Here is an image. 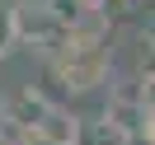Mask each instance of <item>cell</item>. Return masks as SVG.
<instances>
[{
	"label": "cell",
	"mask_w": 155,
	"mask_h": 145,
	"mask_svg": "<svg viewBox=\"0 0 155 145\" xmlns=\"http://www.w3.org/2000/svg\"><path fill=\"white\" fill-rule=\"evenodd\" d=\"M47 70L66 94H94L113 70L108 38H61L47 52Z\"/></svg>",
	"instance_id": "1"
},
{
	"label": "cell",
	"mask_w": 155,
	"mask_h": 145,
	"mask_svg": "<svg viewBox=\"0 0 155 145\" xmlns=\"http://www.w3.org/2000/svg\"><path fill=\"white\" fill-rule=\"evenodd\" d=\"M66 38L52 0H14V47H38L47 56L57 42Z\"/></svg>",
	"instance_id": "2"
},
{
	"label": "cell",
	"mask_w": 155,
	"mask_h": 145,
	"mask_svg": "<svg viewBox=\"0 0 155 145\" xmlns=\"http://www.w3.org/2000/svg\"><path fill=\"white\" fill-rule=\"evenodd\" d=\"M104 117L117 122L127 136H146L150 117H146V103H141V80H127V84L108 89V103H104Z\"/></svg>",
	"instance_id": "3"
},
{
	"label": "cell",
	"mask_w": 155,
	"mask_h": 145,
	"mask_svg": "<svg viewBox=\"0 0 155 145\" xmlns=\"http://www.w3.org/2000/svg\"><path fill=\"white\" fill-rule=\"evenodd\" d=\"M52 108V98L42 94V89H33V84H24L19 94H10L5 103H0V122L10 126V131H24V126H38V117Z\"/></svg>",
	"instance_id": "4"
},
{
	"label": "cell",
	"mask_w": 155,
	"mask_h": 145,
	"mask_svg": "<svg viewBox=\"0 0 155 145\" xmlns=\"http://www.w3.org/2000/svg\"><path fill=\"white\" fill-rule=\"evenodd\" d=\"M71 145H127V131L117 122H108L104 112H99V117H75Z\"/></svg>",
	"instance_id": "5"
},
{
	"label": "cell",
	"mask_w": 155,
	"mask_h": 145,
	"mask_svg": "<svg viewBox=\"0 0 155 145\" xmlns=\"http://www.w3.org/2000/svg\"><path fill=\"white\" fill-rule=\"evenodd\" d=\"M33 131H42L47 140H57V145H71V136H75V112H71V108H57V103H52L47 112L38 117V126H33Z\"/></svg>",
	"instance_id": "6"
},
{
	"label": "cell",
	"mask_w": 155,
	"mask_h": 145,
	"mask_svg": "<svg viewBox=\"0 0 155 145\" xmlns=\"http://www.w3.org/2000/svg\"><path fill=\"white\" fill-rule=\"evenodd\" d=\"M14 52V0H0V56Z\"/></svg>",
	"instance_id": "7"
},
{
	"label": "cell",
	"mask_w": 155,
	"mask_h": 145,
	"mask_svg": "<svg viewBox=\"0 0 155 145\" xmlns=\"http://www.w3.org/2000/svg\"><path fill=\"white\" fill-rule=\"evenodd\" d=\"M141 103H146V117H150V126H146V136L155 131V70H141Z\"/></svg>",
	"instance_id": "8"
},
{
	"label": "cell",
	"mask_w": 155,
	"mask_h": 145,
	"mask_svg": "<svg viewBox=\"0 0 155 145\" xmlns=\"http://www.w3.org/2000/svg\"><path fill=\"white\" fill-rule=\"evenodd\" d=\"M14 145H57V140H47L42 131H33V126H24V131H14Z\"/></svg>",
	"instance_id": "9"
},
{
	"label": "cell",
	"mask_w": 155,
	"mask_h": 145,
	"mask_svg": "<svg viewBox=\"0 0 155 145\" xmlns=\"http://www.w3.org/2000/svg\"><path fill=\"white\" fill-rule=\"evenodd\" d=\"M0 145H14V131H10L5 122H0Z\"/></svg>",
	"instance_id": "10"
}]
</instances>
